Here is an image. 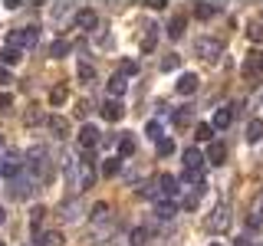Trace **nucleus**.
<instances>
[{"label":"nucleus","instance_id":"nucleus-1","mask_svg":"<svg viewBox=\"0 0 263 246\" xmlns=\"http://www.w3.org/2000/svg\"><path fill=\"white\" fill-rule=\"evenodd\" d=\"M66 180H69V187L72 191H89V187L96 184V168H92V161L89 158H79V161H66Z\"/></svg>","mask_w":263,"mask_h":246},{"label":"nucleus","instance_id":"nucleus-2","mask_svg":"<svg viewBox=\"0 0 263 246\" xmlns=\"http://www.w3.org/2000/svg\"><path fill=\"white\" fill-rule=\"evenodd\" d=\"M36 43H40V30H36V27L13 30L10 36H7V46H13V49H33Z\"/></svg>","mask_w":263,"mask_h":246},{"label":"nucleus","instance_id":"nucleus-3","mask_svg":"<svg viewBox=\"0 0 263 246\" xmlns=\"http://www.w3.org/2000/svg\"><path fill=\"white\" fill-rule=\"evenodd\" d=\"M194 53L201 56V59H208V63H217L220 53H224V43H220V39H211V36H201L194 43Z\"/></svg>","mask_w":263,"mask_h":246},{"label":"nucleus","instance_id":"nucleus-4","mask_svg":"<svg viewBox=\"0 0 263 246\" xmlns=\"http://www.w3.org/2000/svg\"><path fill=\"white\" fill-rule=\"evenodd\" d=\"M230 220H234L230 207H227V203H220V207H214V213L208 217V230H211V233H227V230H230Z\"/></svg>","mask_w":263,"mask_h":246},{"label":"nucleus","instance_id":"nucleus-5","mask_svg":"<svg viewBox=\"0 0 263 246\" xmlns=\"http://www.w3.org/2000/svg\"><path fill=\"white\" fill-rule=\"evenodd\" d=\"M181 180L175 174H158V180H155V187H158V200H168V197H175L181 191Z\"/></svg>","mask_w":263,"mask_h":246},{"label":"nucleus","instance_id":"nucleus-6","mask_svg":"<svg viewBox=\"0 0 263 246\" xmlns=\"http://www.w3.org/2000/svg\"><path fill=\"white\" fill-rule=\"evenodd\" d=\"M96 145H102V131H99L96 125H82L79 128V148L82 151H92Z\"/></svg>","mask_w":263,"mask_h":246},{"label":"nucleus","instance_id":"nucleus-7","mask_svg":"<svg viewBox=\"0 0 263 246\" xmlns=\"http://www.w3.org/2000/svg\"><path fill=\"white\" fill-rule=\"evenodd\" d=\"M197 86H201V79H197V72H181L178 82H175V92L178 95H194Z\"/></svg>","mask_w":263,"mask_h":246},{"label":"nucleus","instance_id":"nucleus-8","mask_svg":"<svg viewBox=\"0 0 263 246\" xmlns=\"http://www.w3.org/2000/svg\"><path fill=\"white\" fill-rule=\"evenodd\" d=\"M0 174H4L7 180H13V177H20V174H23V161H20V154H10V158L0 164Z\"/></svg>","mask_w":263,"mask_h":246},{"label":"nucleus","instance_id":"nucleus-9","mask_svg":"<svg viewBox=\"0 0 263 246\" xmlns=\"http://www.w3.org/2000/svg\"><path fill=\"white\" fill-rule=\"evenodd\" d=\"M33 184H36V180H33V177H13L10 180V197H30L33 194Z\"/></svg>","mask_w":263,"mask_h":246},{"label":"nucleus","instance_id":"nucleus-10","mask_svg":"<svg viewBox=\"0 0 263 246\" xmlns=\"http://www.w3.org/2000/svg\"><path fill=\"white\" fill-rule=\"evenodd\" d=\"M230 121H234V105H224V109L214 112L211 128H214V131H224V128H230Z\"/></svg>","mask_w":263,"mask_h":246},{"label":"nucleus","instance_id":"nucleus-11","mask_svg":"<svg viewBox=\"0 0 263 246\" xmlns=\"http://www.w3.org/2000/svg\"><path fill=\"white\" fill-rule=\"evenodd\" d=\"M96 27H99V13L96 10H89V7H86V10L76 13V30H86L89 33V30H96Z\"/></svg>","mask_w":263,"mask_h":246},{"label":"nucleus","instance_id":"nucleus-12","mask_svg":"<svg viewBox=\"0 0 263 246\" xmlns=\"http://www.w3.org/2000/svg\"><path fill=\"white\" fill-rule=\"evenodd\" d=\"M224 161H227V148L220 141H211L208 154H204V164H214V168H217V164H224Z\"/></svg>","mask_w":263,"mask_h":246},{"label":"nucleus","instance_id":"nucleus-13","mask_svg":"<svg viewBox=\"0 0 263 246\" xmlns=\"http://www.w3.org/2000/svg\"><path fill=\"white\" fill-rule=\"evenodd\" d=\"M99 112H102V118H105V121H119L122 115H125V109H122V102H119V98H109V102H105Z\"/></svg>","mask_w":263,"mask_h":246},{"label":"nucleus","instance_id":"nucleus-14","mask_svg":"<svg viewBox=\"0 0 263 246\" xmlns=\"http://www.w3.org/2000/svg\"><path fill=\"white\" fill-rule=\"evenodd\" d=\"M184 171H204V154L197 148H184Z\"/></svg>","mask_w":263,"mask_h":246},{"label":"nucleus","instance_id":"nucleus-15","mask_svg":"<svg viewBox=\"0 0 263 246\" xmlns=\"http://www.w3.org/2000/svg\"><path fill=\"white\" fill-rule=\"evenodd\" d=\"M46 125H49V131H53L56 138H66V135H69V121H66L63 115H49Z\"/></svg>","mask_w":263,"mask_h":246},{"label":"nucleus","instance_id":"nucleus-16","mask_svg":"<svg viewBox=\"0 0 263 246\" xmlns=\"http://www.w3.org/2000/svg\"><path fill=\"white\" fill-rule=\"evenodd\" d=\"M36 246H63V233L60 230H43V233H36Z\"/></svg>","mask_w":263,"mask_h":246},{"label":"nucleus","instance_id":"nucleus-17","mask_svg":"<svg viewBox=\"0 0 263 246\" xmlns=\"http://www.w3.org/2000/svg\"><path fill=\"white\" fill-rule=\"evenodd\" d=\"M247 76H257V72H263V49H257V53L247 56V66H243Z\"/></svg>","mask_w":263,"mask_h":246},{"label":"nucleus","instance_id":"nucleus-18","mask_svg":"<svg viewBox=\"0 0 263 246\" xmlns=\"http://www.w3.org/2000/svg\"><path fill=\"white\" fill-rule=\"evenodd\" d=\"M184 27H187V20H184L181 13H175V16L168 20V36H171V39H181V36H184Z\"/></svg>","mask_w":263,"mask_h":246},{"label":"nucleus","instance_id":"nucleus-19","mask_svg":"<svg viewBox=\"0 0 263 246\" xmlns=\"http://www.w3.org/2000/svg\"><path fill=\"white\" fill-rule=\"evenodd\" d=\"M247 141H250V145L263 141V118H253L250 125H247Z\"/></svg>","mask_w":263,"mask_h":246},{"label":"nucleus","instance_id":"nucleus-20","mask_svg":"<svg viewBox=\"0 0 263 246\" xmlns=\"http://www.w3.org/2000/svg\"><path fill=\"white\" fill-rule=\"evenodd\" d=\"M148 240H152V230H148V227H135V230L128 233V243H132V246H145Z\"/></svg>","mask_w":263,"mask_h":246},{"label":"nucleus","instance_id":"nucleus-21","mask_svg":"<svg viewBox=\"0 0 263 246\" xmlns=\"http://www.w3.org/2000/svg\"><path fill=\"white\" fill-rule=\"evenodd\" d=\"M175 213H178V207L171 200H158V203H155V217H158V220H171Z\"/></svg>","mask_w":263,"mask_h":246},{"label":"nucleus","instance_id":"nucleus-22","mask_svg":"<svg viewBox=\"0 0 263 246\" xmlns=\"http://www.w3.org/2000/svg\"><path fill=\"white\" fill-rule=\"evenodd\" d=\"M125 89H128V79H125V76H119V72H115V76L109 79V92H112V98L125 95Z\"/></svg>","mask_w":263,"mask_h":246},{"label":"nucleus","instance_id":"nucleus-23","mask_svg":"<svg viewBox=\"0 0 263 246\" xmlns=\"http://www.w3.org/2000/svg\"><path fill=\"white\" fill-rule=\"evenodd\" d=\"M60 217L66 220V223H72V220H79V200H66L60 207Z\"/></svg>","mask_w":263,"mask_h":246},{"label":"nucleus","instance_id":"nucleus-24","mask_svg":"<svg viewBox=\"0 0 263 246\" xmlns=\"http://www.w3.org/2000/svg\"><path fill=\"white\" fill-rule=\"evenodd\" d=\"M20 59H23L20 49H13V46H4V49H0V63H4V66H16Z\"/></svg>","mask_w":263,"mask_h":246},{"label":"nucleus","instance_id":"nucleus-25","mask_svg":"<svg viewBox=\"0 0 263 246\" xmlns=\"http://www.w3.org/2000/svg\"><path fill=\"white\" fill-rule=\"evenodd\" d=\"M217 13H220L217 4H197L194 7V16H197V20H211V16H217Z\"/></svg>","mask_w":263,"mask_h":246},{"label":"nucleus","instance_id":"nucleus-26","mask_svg":"<svg viewBox=\"0 0 263 246\" xmlns=\"http://www.w3.org/2000/svg\"><path fill=\"white\" fill-rule=\"evenodd\" d=\"M135 154V138L132 135H122L119 138V158H132Z\"/></svg>","mask_w":263,"mask_h":246},{"label":"nucleus","instance_id":"nucleus-27","mask_svg":"<svg viewBox=\"0 0 263 246\" xmlns=\"http://www.w3.org/2000/svg\"><path fill=\"white\" fill-rule=\"evenodd\" d=\"M66 98H69V89H66V86H53V89H49V105H63Z\"/></svg>","mask_w":263,"mask_h":246},{"label":"nucleus","instance_id":"nucleus-28","mask_svg":"<svg viewBox=\"0 0 263 246\" xmlns=\"http://www.w3.org/2000/svg\"><path fill=\"white\" fill-rule=\"evenodd\" d=\"M119 171H122V158H105L102 161V174L105 177H115Z\"/></svg>","mask_w":263,"mask_h":246},{"label":"nucleus","instance_id":"nucleus-29","mask_svg":"<svg viewBox=\"0 0 263 246\" xmlns=\"http://www.w3.org/2000/svg\"><path fill=\"white\" fill-rule=\"evenodd\" d=\"M66 53H69V43H66V39H53V43H49V56H53V59H63Z\"/></svg>","mask_w":263,"mask_h":246},{"label":"nucleus","instance_id":"nucleus-30","mask_svg":"<svg viewBox=\"0 0 263 246\" xmlns=\"http://www.w3.org/2000/svg\"><path fill=\"white\" fill-rule=\"evenodd\" d=\"M145 135L152 138V141H161V138H164V131H161V121H148V125H145Z\"/></svg>","mask_w":263,"mask_h":246},{"label":"nucleus","instance_id":"nucleus-31","mask_svg":"<svg viewBox=\"0 0 263 246\" xmlns=\"http://www.w3.org/2000/svg\"><path fill=\"white\" fill-rule=\"evenodd\" d=\"M155 148H158L161 158H171V154H175V141H171V138H161V141H155Z\"/></svg>","mask_w":263,"mask_h":246},{"label":"nucleus","instance_id":"nucleus-32","mask_svg":"<svg viewBox=\"0 0 263 246\" xmlns=\"http://www.w3.org/2000/svg\"><path fill=\"white\" fill-rule=\"evenodd\" d=\"M178 66H181V56L171 53V56H164V59H161V72H175Z\"/></svg>","mask_w":263,"mask_h":246},{"label":"nucleus","instance_id":"nucleus-33","mask_svg":"<svg viewBox=\"0 0 263 246\" xmlns=\"http://www.w3.org/2000/svg\"><path fill=\"white\" fill-rule=\"evenodd\" d=\"M92 220H96V223H105V220H109V203H96V207H92Z\"/></svg>","mask_w":263,"mask_h":246},{"label":"nucleus","instance_id":"nucleus-34","mask_svg":"<svg viewBox=\"0 0 263 246\" xmlns=\"http://www.w3.org/2000/svg\"><path fill=\"white\" fill-rule=\"evenodd\" d=\"M135 72H138V63L135 59H122V66H119V76H135Z\"/></svg>","mask_w":263,"mask_h":246},{"label":"nucleus","instance_id":"nucleus-35","mask_svg":"<svg viewBox=\"0 0 263 246\" xmlns=\"http://www.w3.org/2000/svg\"><path fill=\"white\" fill-rule=\"evenodd\" d=\"M76 76H79L82 82H92V79H96V69H92V66H89V63H79V69H76Z\"/></svg>","mask_w":263,"mask_h":246},{"label":"nucleus","instance_id":"nucleus-36","mask_svg":"<svg viewBox=\"0 0 263 246\" xmlns=\"http://www.w3.org/2000/svg\"><path fill=\"white\" fill-rule=\"evenodd\" d=\"M194 138H197V141H214V128L211 125H197L194 128Z\"/></svg>","mask_w":263,"mask_h":246},{"label":"nucleus","instance_id":"nucleus-37","mask_svg":"<svg viewBox=\"0 0 263 246\" xmlns=\"http://www.w3.org/2000/svg\"><path fill=\"white\" fill-rule=\"evenodd\" d=\"M155 33H158V27H148L145 39H142V49H145V53H152V49H155Z\"/></svg>","mask_w":263,"mask_h":246},{"label":"nucleus","instance_id":"nucleus-38","mask_svg":"<svg viewBox=\"0 0 263 246\" xmlns=\"http://www.w3.org/2000/svg\"><path fill=\"white\" fill-rule=\"evenodd\" d=\"M247 36H250L253 43H263V27H260V23H250V30H247Z\"/></svg>","mask_w":263,"mask_h":246},{"label":"nucleus","instance_id":"nucleus-39","mask_svg":"<svg viewBox=\"0 0 263 246\" xmlns=\"http://www.w3.org/2000/svg\"><path fill=\"white\" fill-rule=\"evenodd\" d=\"M43 217H46V207H33V210H30V223H33V230L40 227V220H43Z\"/></svg>","mask_w":263,"mask_h":246},{"label":"nucleus","instance_id":"nucleus-40","mask_svg":"<svg viewBox=\"0 0 263 246\" xmlns=\"http://www.w3.org/2000/svg\"><path fill=\"white\" fill-rule=\"evenodd\" d=\"M201 180H204L201 171H184V184H197V187H201Z\"/></svg>","mask_w":263,"mask_h":246},{"label":"nucleus","instance_id":"nucleus-41","mask_svg":"<svg viewBox=\"0 0 263 246\" xmlns=\"http://www.w3.org/2000/svg\"><path fill=\"white\" fill-rule=\"evenodd\" d=\"M191 121V109H181V112H175V125H187Z\"/></svg>","mask_w":263,"mask_h":246},{"label":"nucleus","instance_id":"nucleus-42","mask_svg":"<svg viewBox=\"0 0 263 246\" xmlns=\"http://www.w3.org/2000/svg\"><path fill=\"white\" fill-rule=\"evenodd\" d=\"M40 121H43V112H40V109H30L27 112V125H40Z\"/></svg>","mask_w":263,"mask_h":246},{"label":"nucleus","instance_id":"nucleus-43","mask_svg":"<svg viewBox=\"0 0 263 246\" xmlns=\"http://www.w3.org/2000/svg\"><path fill=\"white\" fill-rule=\"evenodd\" d=\"M197 200H201V191L187 194V197H184V210H194V207H197Z\"/></svg>","mask_w":263,"mask_h":246},{"label":"nucleus","instance_id":"nucleus-44","mask_svg":"<svg viewBox=\"0 0 263 246\" xmlns=\"http://www.w3.org/2000/svg\"><path fill=\"white\" fill-rule=\"evenodd\" d=\"M10 105H13V95L10 92H0V112H7Z\"/></svg>","mask_w":263,"mask_h":246},{"label":"nucleus","instance_id":"nucleus-45","mask_svg":"<svg viewBox=\"0 0 263 246\" xmlns=\"http://www.w3.org/2000/svg\"><path fill=\"white\" fill-rule=\"evenodd\" d=\"M86 112H89V105H86V102H79V105H76V115H79V118H86Z\"/></svg>","mask_w":263,"mask_h":246},{"label":"nucleus","instance_id":"nucleus-46","mask_svg":"<svg viewBox=\"0 0 263 246\" xmlns=\"http://www.w3.org/2000/svg\"><path fill=\"white\" fill-rule=\"evenodd\" d=\"M263 210V194H257V200H253V213H260Z\"/></svg>","mask_w":263,"mask_h":246},{"label":"nucleus","instance_id":"nucleus-47","mask_svg":"<svg viewBox=\"0 0 263 246\" xmlns=\"http://www.w3.org/2000/svg\"><path fill=\"white\" fill-rule=\"evenodd\" d=\"M0 82H4V86H7V82H10V72H7L4 66H0Z\"/></svg>","mask_w":263,"mask_h":246},{"label":"nucleus","instance_id":"nucleus-48","mask_svg":"<svg viewBox=\"0 0 263 246\" xmlns=\"http://www.w3.org/2000/svg\"><path fill=\"white\" fill-rule=\"evenodd\" d=\"M234 246H250V240H243V236H237V240H234Z\"/></svg>","mask_w":263,"mask_h":246},{"label":"nucleus","instance_id":"nucleus-49","mask_svg":"<svg viewBox=\"0 0 263 246\" xmlns=\"http://www.w3.org/2000/svg\"><path fill=\"white\" fill-rule=\"evenodd\" d=\"M4 220H7V213H4V207H0V223H4Z\"/></svg>","mask_w":263,"mask_h":246},{"label":"nucleus","instance_id":"nucleus-50","mask_svg":"<svg viewBox=\"0 0 263 246\" xmlns=\"http://www.w3.org/2000/svg\"><path fill=\"white\" fill-rule=\"evenodd\" d=\"M211 246H220V243H211Z\"/></svg>","mask_w":263,"mask_h":246},{"label":"nucleus","instance_id":"nucleus-51","mask_svg":"<svg viewBox=\"0 0 263 246\" xmlns=\"http://www.w3.org/2000/svg\"><path fill=\"white\" fill-rule=\"evenodd\" d=\"M0 145H4V138H0Z\"/></svg>","mask_w":263,"mask_h":246},{"label":"nucleus","instance_id":"nucleus-52","mask_svg":"<svg viewBox=\"0 0 263 246\" xmlns=\"http://www.w3.org/2000/svg\"><path fill=\"white\" fill-rule=\"evenodd\" d=\"M0 246H4V243H0Z\"/></svg>","mask_w":263,"mask_h":246}]
</instances>
